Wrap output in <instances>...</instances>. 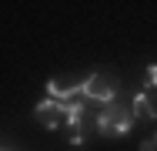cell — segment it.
<instances>
[{
    "instance_id": "cell-1",
    "label": "cell",
    "mask_w": 157,
    "mask_h": 151,
    "mask_svg": "<svg viewBox=\"0 0 157 151\" xmlns=\"http://www.w3.org/2000/svg\"><path fill=\"white\" fill-rule=\"evenodd\" d=\"M134 121H137V118H134L130 104L110 101V104H104V111L97 114V131L107 134V138H121V134H130Z\"/></svg>"
},
{
    "instance_id": "cell-2",
    "label": "cell",
    "mask_w": 157,
    "mask_h": 151,
    "mask_svg": "<svg viewBox=\"0 0 157 151\" xmlns=\"http://www.w3.org/2000/svg\"><path fill=\"white\" fill-rule=\"evenodd\" d=\"M117 88H121V81H117L114 74L97 71V74H90V77H84L80 94H84V97H90V101H104V104H110V101L117 97Z\"/></svg>"
},
{
    "instance_id": "cell-3",
    "label": "cell",
    "mask_w": 157,
    "mask_h": 151,
    "mask_svg": "<svg viewBox=\"0 0 157 151\" xmlns=\"http://www.w3.org/2000/svg\"><path fill=\"white\" fill-rule=\"evenodd\" d=\"M33 118H37V124H40V128L54 131V128L67 124V104H63V101H54V97H47L44 104H37Z\"/></svg>"
},
{
    "instance_id": "cell-4",
    "label": "cell",
    "mask_w": 157,
    "mask_h": 151,
    "mask_svg": "<svg viewBox=\"0 0 157 151\" xmlns=\"http://www.w3.org/2000/svg\"><path fill=\"white\" fill-rule=\"evenodd\" d=\"M80 84H84V81H77L74 74H70V77H50V81H47V94H50L54 101H63V104H67V101H74V97L80 94Z\"/></svg>"
},
{
    "instance_id": "cell-5",
    "label": "cell",
    "mask_w": 157,
    "mask_h": 151,
    "mask_svg": "<svg viewBox=\"0 0 157 151\" xmlns=\"http://www.w3.org/2000/svg\"><path fill=\"white\" fill-rule=\"evenodd\" d=\"M130 111H134V118H154V114H157L154 101H151L147 94H137V97H134V104H130Z\"/></svg>"
},
{
    "instance_id": "cell-6",
    "label": "cell",
    "mask_w": 157,
    "mask_h": 151,
    "mask_svg": "<svg viewBox=\"0 0 157 151\" xmlns=\"http://www.w3.org/2000/svg\"><path fill=\"white\" fill-rule=\"evenodd\" d=\"M140 151H157V138H147V141H140Z\"/></svg>"
},
{
    "instance_id": "cell-7",
    "label": "cell",
    "mask_w": 157,
    "mask_h": 151,
    "mask_svg": "<svg viewBox=\"0 0 157 151\" xmlns=\"http://www.w3.org/2000/svg\"><path fill=\"white\" fill-rule=\"evenodd\" d=\"M147 84L157 88V67H147Z\"/></svg>"
},
{
    "instance_id": "cell-8",
    "label": "cell",
    "mask_w": 157,
    "mask_h": 151,
    "mask_svg": "<svg viewBox=\"0 0 157 151\" xmlns=\"http://www.w3.org/2000/svg\"><path fill=\"white\" fill-rule=\"evenodd\" d=\"M154 138H157V134H154Z\"/></svg>"
}]
</instances>
